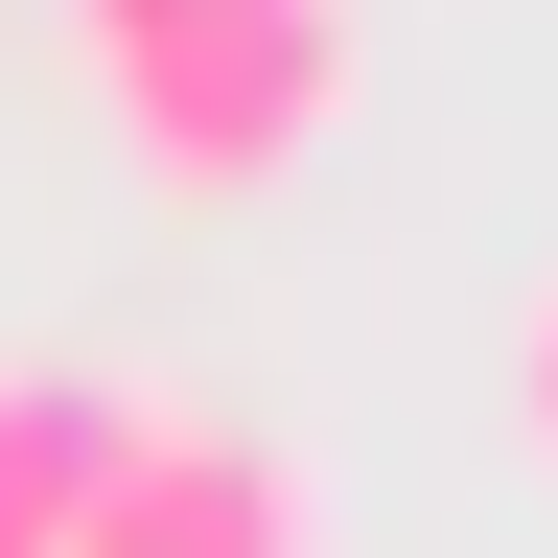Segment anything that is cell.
I'll return each mask as SVG.
<instances>
[{
    "label": "cell",
    "mask_w": 558,
    "mask_h": 558,
    "mask_svg": "<svg viewBox=\"0 0 558 558\" xmlns=\"http://www.w3.org/2000/svg\"><path fill=\"white\" fill-rule=\"evenodd\" d=\"M94 94H117V140L163 186H279L349 117V0H209L163 47H94Z\"/></svg>",
    "instance_id": "1"
},
{
    "label": "cell",
    "mask_w": 558,
    "mask_h": 558,
    "mask_svg": "<svg viewBox=\"0 0 558 558\" xmlns=\"http://www.w3.org/2000/svg\"><path fill=\"white\" fill-rule=\"evenodd\" d=\"M70 558H303V465L233 442V418H163V396H140V442H117V488H94Z\"/></svg>",
    "instance_id": "2"
},
{
    "label": "cell",
    "mask_w": 558,
    "mask_h": 558,
    "mask_svg": "<svg viewBox=\"0 0 558 558\" xmlns=\"http://www.w3.org/2000/svg\"><path fill=\"white\" fill-rule=\"evenodd\" d=\"M117 442H140V396L94 373V349H0V512H24L47 558L94 535V488H117Z\"/></svg>",
    "instance_id": "3"
},
{
    "label": "cell",
    "mask_w": 558,
    "mask_h": 558,
    "mask_svg": "<svg viewBox=\"0 0 558 558\" xmlns=\"http://www.w3.org/2000/svg\"><path fill=\"white\" fill-rule=\"evenodd\" d=\"M512 396H535V442H558V279H535V326H512Z\"/></svg>",
    "instance_id": "4"
},
{
    "label": "cell",
    "mask_w": 558,
    "mask_h": 558,
    "mask_svg": "<svg viewBox=\"0 0 558 558\" xmlns=\"http://www.w3.org/2000/svg\"><path fill=\"white\" fill-rule=\"evenodd\" d=\"M70 24H94V47H163V24H209V0H70Z\"/></svg>",
    "instance_id": "5"
},
{
    "label": "cell",
    "mask_w": 558,
    "mask_h": 558,
    "mask_svg": "<svg viewBox=\"0 0 558 558\" xmlns=\"http://www.w3.org/2000/svg\"><path fill=\"white\" fill-rule=\"evenodd\" d=\"M0 558H47V535H24V512H0Z\"/></svg>",
    "instance_id": "6"
}]
</instances>
